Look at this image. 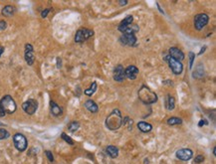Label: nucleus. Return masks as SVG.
Returning a JSON list of instances; mask_svg holds the SVG:
<instances>
[{"label":"nucleus","instance_id":"obj_1","mask_svg":"<svg viewBox=\"0 0 216 164\" xmlns=\"http://www.w3.org/2000/svg\"><path fill=\"white\" fill-rule=\"evenodd\" d=\"M122 124H123V119H122L121 112L118 109L113 110L106 119V126L111 130L118 129L122 126Z\"/></svg>","mask_w":216,"mask_h":164},{"label":"nucleus","instance_id":"obj_2","mask_svg":"<svg viewBox=\"0 0 216 164\" xmlns=\"http://www.w3.org/2000/svg\"><path fill=\"white\" fill-rule=\"evenodd\" d=\"M139 99L146 105H152L157 101V95L149 87L142 85L139 91Z\"/></svg>","mask_w":216,"mask_h":164},{"label":"nucleus","instance_id":"obj_3","mask_svg":"<svg viewBox=\"0 0 216 164\" xmlns=\"http://www.w3.org/2000/svg\"><path fill=\"white\" fill-rule=\"evenodd\" d=\"M0 105L2 106L6 113H13L17 109L15 101H14L11 95H4V97L1 99V101H0Z\"/></svg>","mask_w":216,"mask_h":164},{"label":"nucleus","instance_id":"obj_4","mask_svg":"<svg viewBox=\"0 0 216 164\" xmlns=\"http://www.w3.org/2000/svg\"><path fill=\"white\" fill-rule=\"evenodd\" d=\"M13 142H14V145H15L17 150H19V151H25L26 150L28 142H27L26 137H25L23 134H21V133L14 134Z\"/></svg>","mask_w":216,"mask_h":164},{"label":"nucleus","instance_id":"obj_5","mask_svg":"<svg viewBox=\"0 0 216 164\" xmlns=\"http://www.w3.org/2000/svg\"><path fill=\"white\" fill-rule=\"evenodd\" d=\"M208 21H209V16L205 13L197 14L194 18V27L196 30H201L206 26Z\"/></svg>","mask_w":216,"mask_h":164},{"label":"nucleus","instance_id":"obj_6","mask_svg":"<svg viewBox=\"0 0 216 164\" xmlns=\"http://www.w3.org/2000/svg\"><path fill=\"white\" fill-rule=\"evenodd\" d=\"M94 35V31L87 29V28H82L77 31L76 35H75V42L77 43H82L86 41L90 37H92Z\"/></svg>","mask_w":216,"mask_h":164},{"label":"nucleus","instance_id":"obj_7","mask_svg":"<svg viewBox=\"0 0 216 164\" xmlns=\"http://www.w3.org/2000/svg\"><path fill=\"white\" fill-rule=\"evenodd\" d=\"M165 60L167 61L168 66H170V68L171 71H172V73H173L174 75H180V74L182 73L183 66H182L181 62L176 61V60L170 58V56H167L166 58H165Z\"/></svg>","mask_w":216,"mask_h":164},{"label":"nucleus","instance_id":"obj_8","mask_svg":"<svg viewBox=\"0 0 216 164\" xmlns=\"http://www.w3.org/2000/svg\"><path fill=\"white\" fill-rule=\"evenodd\" d=\"M22 109L27 115H34L38 109V102L35 99H28L22 105Z\"/></svg>","mask_w":216,"mask_h":164},{"label":"nucleus","instance_id":"obj_9","mask_svg":"<svg viewBox=\"0 0 216 164\" xmlns=\"http://www.w3.org/2000/svg\"><path fill=\"white\" fill-rule=\"evenodd\" d=\"M24 59L26 63L29 66H32L35 61V56H34V50L33 46L31 44H26L25 45V52H24Z\"/></svg>","mask_w":216,"mask_h":164},{"label":"nucleus","instance_id":"obj_10","mask_svg":"<svg viewBox=\"0 0 216 164\" xmlns=\"http://www.w3.org/2000/svg\"><path fill=\"white\" fill-rule=\"evenodd\" d=\"M175 155H176V157L182 160V161H188L189 159H191L193 152L191 149H189V148H181L176 151Z\"/></svg>","mask_w":216,"mask_h":164},{"label":"nucleus","instance_id":"obj_11","mask_svg":"<svg viewBox=\"0 0 216 164\" xmlns=\"http://www.w3.org/2000/svg\"><path fill=\"white\" fill-rule=\"evenodd\" d=\"M170 57L179 62L182 61V60L185 58V56L181 50H179L178 48H175V47H171L170 49Z\"/></svg>","mask_w":216,"mask_h":164},{"label":"nucleus","instance_id":"obj_12","mask_svg":"<svg viewBox=\"0 0 216 164\" xmlns=\"http://www.w3.org/2000/svg\"><path fill=\"white\" fill-rule=\"evenodd\" d=\"M125 78V69L122 65H118L116 67L114 71V80L117 82H123Z\"/></svg>","mask_w":216,"mask_h":164},{"label":"nucleus","instance_id":"obj_13","mask_svg":"<svg viewBox=\"0 0 216 164\" xmlns=\"http://www.w3.org/2000/svg\"><path fill=\"white\" fill-rule=\"evenodd\" d=\"M125 75L129 80H135L139 75V69L135 66H129L127 69H125Z\"/></svg>","mask_w":216,"mask_h":164},{"label":"nucleus","instance_id":"obj_14","mask_svg":"<svg viewBox=\"0 0 216 164\" xmlns=\"http://www.w3.org/2000/svg\"><path fill=\"white\" fill-rule=\"evenodd\" d=\"M120 40L125 45L135 46L136 42V38L135 36V34H124L123 36L120 38Z\"/></svg>","mask_w":216,"mask_h":164},{"label":"nucleus","instance_id":"obj_15","mask_svg":"<svg viewBox=\"0 0 216 164\" xmlns=\"http://www.w3.org/2000/svg\"><path fill=\"white\" fill-rule=\"evenodd\" d=\"M85 106H86V109H87L89 112H97L99 110V106L97 105V103L92 101V99H88V101H86L85 102Z\"/></svg>","mask_w":216,"mask_h":164},{"label":"nucleus","instance_id":"obj_16","mask_svg":"<svg viewBox=\"0 0 216 164\" xmlns=\"http://www.w3.org/2000/svg\"><path fill=\"white\" fill-rule=\"evenodd\" d=\"M175 106V101L174 98L171 97L170 95H167L166 98H165V108L168 110H172Z\"/></svg>","mask_w":216,"mask_h":164},{"label":"nucleus","instance_id":"obj_17","mask_svg":"<svg viewBox=\"0 0 216 164\" xmlns=\"http://www.w3.org/2000/svg\"><path fill=\"white\" fill-rule=\"evenodd\" d=\"M138 128L140 131H142V132H149L153 129V126L146 122H139L138 123Z\"/></svg>","mask_w":216,"mask_h":164},{"label":"nucleus","instance_id":"obj_18","mask_svg":"<svg viewBox=\"0 0 216 164\" xmlns=\"http://www.w3.org/2000/svg\"><path fill=\"white\" fill-rule=\"evenodd\" d=\"M50 108H51V113L53 115L58 116L62 113V109H61L56 102H50Z\"/></svg>","mask_w":216,"mask_h":164},{"label":"nucleus","instance_id":"obj_19","mask_svg":"<svg viewBox=\"0 0 216 164\" xmlns=\"http://www.w3.org/2000/svg\"><path fill=\"white\" fill-rule=\"evenodd\" d=\"M106 152L109 154L111 158H117L118 155V149L116 146H113V145H110L108 146L106 148Z\"/></svg>","mask_w":216,"mask_h":164},{"label":"nucleus","instance_id":"obj_20","mask_svg":"<svg viewBox=\"0 0 216 164\" xmlns=\"http://www.w3.org/2000/svg\"><path fill=\"white\" fill-rule=\"evenodd\" d=\"M14 13H15V7L12 5H7L2 9V14L6 17L12 16Z\"/></svg>","mask_w":216,"mask_h":164},{"label":"nucleus","instance_id":"obj_21","mask_svg":"<svg viewBox=\"0 0 216 164\" xmlns=\"http://www.w3.org/2000/svg\"><path fill=\"white\" fill-rule=\"evenodd\" d=\"M97 87H98V85H97V83L94 82V83H92V85L89 87V89L85 90V95L90 97V95H92L93 94H95V92L97 91Z\"/></svg>","mask_w":216,"mask_h":164},{"label":"nucleus","instance_id":"obj_22","mask_svg":"<svg viewBox=\"0 0 216 164\" xmlns=\"http://www.w3.org/2000/svg\"><path fill=\"white\" fill-rule=\"evenodd\" d=\"M132 21H134V17H132V15H129V16L125 17L123 21H122L118 27H127V26H129V25L132 24Z\"/></svg>","mask_w":216,"mask_h":164},{"label":"nucleus","instance_id":"obj_23","mask_svg":"<svg viewBox=\"0 0 216 164\" xmlns=\"http://www.w3.org/2000/svg\"><path fill=\"white\" fill-rule=\"evenodd\" d=\"M167 123L170 124V126H176V124L182 123V120H181V119H179V117L172 116L167 119Z\"/></svg>","mask_w":216,"mask_h":164},{"label":"nucleus","instance_id":"obj_24","mask_svg":"<svg viewBox=\"0 0 216 164\" xmlns=\"http://www.w3.org/2000/svg\"><path fill=\"white\" fill-rule=\"evenodd\" d=\"M80 127V123L77 122H71L69 124V126H68V128H69V130L71 131V132H75L78 128Z\"/></svg>","mask_w":216,"mask_h":164},{"label":"nucleus","instance_id":"obj_25","mask_svg":"<svg viewBox=\"0 0 216 164\" xmlns=\"http://www.w3.org/2000/svg\"><path fill=\"white\" fill-rule=\"evenodd\" d=\"M10 136V133L7 131L4 128H0V140H3V139H6Z\"/></svg>","mask_w":216,"mask_h":164},{"label":"nucleus","instance_id":"obj_26","mask_svg":"<svg viewBox=\"0 0 216 164\" xmlns=\"http://www.w3.org/2000/svg\"><path fill=\"white\" fill-rule=\"evenodd\" d=\"M123 123L125 126H127L129 127V129H132V120L129 119V117H125V119H123Z\"/></svg>","mask_w":216,"mask_h":164},{"label":"nucleus","instance_id":"obj_27","mask_svg":"<svg viewBox=\"0 0 216 164\" xmlns=\"http://www.w3.org/2000/svg\"><path fill=\"white\" fill-rule=\"evenodd\" d=\"M61 136H62V138L63 139L65 140L67 142V143H69L70 145H73L74 144V141H73V139H72V138L70 137V136H68V135L65 133V132H63L62 133V135H61Z\"/></svg>","mask_w":216,"mask_h":164},{"label":"nucleus","instance_id":"obj_28","mask_svg":"<svg viewBox=\"0 0 216 164\" xmlns=\"http://www.w3.org/2000/svg\"><path fill=\"white\" fill-rule=\"evenodd\" d=\"M189 68L191 69L193 67V62H194V59H195V54L193 52H189Z\"/></svg>","mask_w":216,"mask_h":164},{"label":"nucleus","instance_id":"obj_29","mask_svg":"<svg viewBox=\"0 0 216 164\" xmlns=\"http://www.w3.org/2000/svg\"><path fill=\"white\" fill-rule=\"evenodd\" d=\"M46 156H47V158L49 159V161H51V162L54 161V156H53V154H52L51 151L46 150Z\"/></svg>","mask_w":216,"mask_h":164},{"label":"nucleus","instance_id":"obj_30","mask_svg":"<svg viewBox=\"0 0 216 164\" xmlns=\"http://www.w3.org/2000/svg\"><path fill=\"white\" fill-rule=\"evenodd\" d=\"M194 161H195V163H201V162H203L204 161V156L203 155H197L195 159H194Z\"/></svg>","mask_w":216,"mask_h":164},{"label":"nucleus","instance_id":"obj_31","mask_svg":"<svg viewBox=\"0 0 216 164\" xmlns=\"http://www.w3.org/2000/svg\"><path fill=\"white\" fill-rule=\"evenodd\" d=\"M6 27H7V24H6L5 21H0V32L5 30Z\"/></svg>","mask_w":216,"mask_h":164},{"label":"nucleus","instance_id":"obj_32","mask_svg":"<svg viewBox=\"0 0 216 164\" xmlns=\"http://www.w3.org/2000/svg\"><path fill=\"white\" fill-rule=\"evenodd\" d=\"M49 12H50V9H45L44 11L41 13V16L43 17V18H45V17H47V14H48Z\"/></svg>","mask_w":216,"mask_h":164},{"label":"nucleus","instance_id":"obj_33","mask_svg":"<svg viewBox=\"0 0 216 164\" xmlns=\"http://www.w3.org/2000/svg\"><path fill=\"white\" fill-rule=\"evenodd\" d=\"M6 115V112H4V109H3V108L1 105H0V117H3Z\"/></svg>","mask_w":216,"mask_h":164},{"label":"nucleus","instance_id":"obj_34","mask_svg":"<svg viewBox=\"0 0 216 164\" xmlns=\"http://www.w3.org/2000/svg\"><path fill=\"white\" fill-rule=\"evenodd\" d=\"M204 124H207V122H205V120H200L199 123H198V126H202Z\"/></svg>","mask_w":216,"mask_h":164},{"label":"nucleus","instance_id":"obj_35","mask_svg":"<svg viewBox=\"0 0 216 164\" xmlns=\"http://www.w3.org/2000/svg\"><path fill=\"white\" fill-rule=\"evenodd\" d=\"M205 49H206V47H205V46H204V47H202V49H201V50H200V52L198 53V55H201V54H202V53L205 51Z\"/></svg>","mask_w":216,"mask_h":164},{"label":"nucleus","instance_id":"obj_36","mask_svg":"<svg viewBox=\"0 0 216 164\" xmlns=\"http://www.w3.org/2000/svg\"><path fill=\"white\" fill-rule=\"evenodd\" d=\"M3 52H4V48L0 46V56H1V55L3 54Z\"/></svg>","mask_w":216,"mask_h":164},{"label":"nucleus","instance_id":"obj_37","mask_svg":"<svg viewBox=\"0 0 216 164\" xmlns=\"http://www.w3.org/2000/svg\"><path fill=\"white\" fill-rule=\"evenodd\" d=\"M120 4L121 5H125V4H128V1H121Z\"/></svg>","mask_w":216,"mask_h":164},{"label":"nucleus","instance_id":"obj_38","mask_svg":"<svg viewBox=\"0 0 216 164\" xmlns=\"http://www.w3.org/2000/svg\"><path fill=\"white\" fill-rule=\"evenodd\" d=\"M215 150H216V148L214 147V148H213V154H214V155L216 154V151H215Z\"/></svg>","mask_w":216,"mask_h":164}]
</instances>
